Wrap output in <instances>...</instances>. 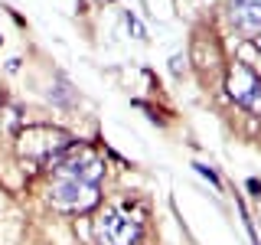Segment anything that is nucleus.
I'll list each match as a JSON object with an SVG mask.
<instances>
[{
    "label": "nucleus",
    "mask_w": 261,
    "mask_h": 245,
    "mask_svg": "<svg viewBox=\"0 0 261 245\" xmlns=\"http://www.w3.org/2000/svg\"><path fill=\"white\" fill-rule=\"evenodd\" d=\"M95 235L101 245H137L141 242V219L121 209H105L95 219Z\"/></svg>",
    "instance_id": "obj_3"
},
{
    "label": "nucleus",
    "mask_w": 261,
    "mask_h": 245,
    "mask_svg": "<svg viewBox=\"0 0 261 245\" xmlns=\"http://www.w3.org/2000/svg\"><path fill=\"white\" fill-rule=\"evenodd\" d=\"M228 16L245 33L261 30V0H228Z\"/></svg>",
    "instance_id": "obj_5"
},
{
    "label": "nucleus",
    "mask_w": 261,
    "mask_h": 245,
    "mask_svg": "<svg viewBox=\"0 0 261 245\" xmlns=\"http://www.w3.org/2000/svg\"><path fill=\"white\" fill-rule=\"evenodd\" d=\"M228 95L251 114H261V79L245 62H235L228 72Z\"/></svg>",
    "instance_id": "obj_4"
},
{
    "label": "nucleus",
    "mask_w": 261,
    "mask_h": 245,
    "mask_svg": "<svg viewBox=\"0 0 261 245\" xmlns=\"http://www.w3.org/2000/svg\"><path fill=\"white\" fill-rule=\"evenodd\" d=\"M255 46H258V49H261V33H258V36H255Z\"/></svg>",
    "instance_id": "obj_7"
},
{
    "label": "nucleus",
    "mask_w": 261,
    "mask_h": 245,
    "mask_svg": "<svg viewBox=\"0 0 261 245\" xmlns=\"http://www.w3.org/2000/svg\"><path fill=\"white\" fill-rule=\"evenodd\" d=\"M199 174H202V177H209V180H212V183H219V180H216V174H212V170H209V167H199Z\"/></svg>",
    "instance_id": "obj_6"
},
{
    "label": "nucleus",
    "mask_w": 261,
    "mask_h": 245,
    "mask_svg": "<svg viewBox=\"0 0 261 245\" xmlns=\"http://www.w3.org/2000/svg\"><path fill=\"white\" fill-rule=\"evenodd\" d=\"M53 163L56 167L49 180V200L59 209H88L98 200V180L105 174L101 157L85 147H69Z\"/></svg>",
    "instance_id": "obj_1"
},
{
    "label": "nucleus",
    "mask_w": 261,
    "mask_h": 245,
    "mask_svg": "<svg viewBox=\"0 0 261 245\" xmlns=\"http://www.w3.org/2000/svg\"><path fill=\"white\" fill-rule=\"evenodd\" d=\"M72 147V137L59 128H27L20 137V154L33 160H56Z\"/></svg>",
    "instance_id": "obj_2"
}]
</instances>
